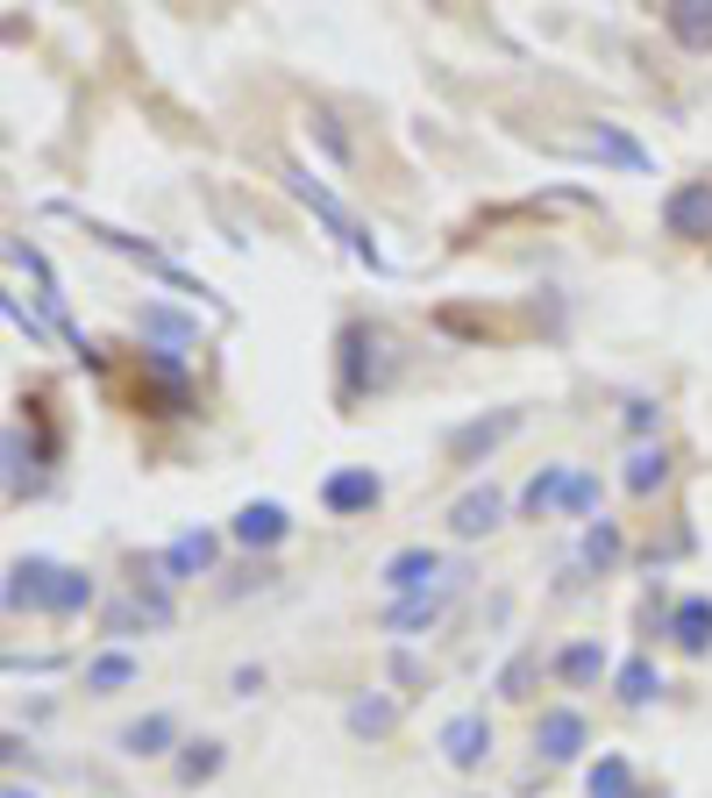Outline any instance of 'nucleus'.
Masks as SVG:
<instances>
[{
    "label": "nucleus",
    "instance_id": "obj_1",
    "mask_svg": "<svg viewBox=\"0 0 712 798\" xmlns=\"http://www.w3.org/2000/svg\"><path fill=\"white\" fill-rule=\"evenodd\" d=\"M8 606H51V613H79L86 599H94V584L79 578V570H57L43 564V556H22V564L8 570Z\"/></svg>",
    "mask_w": 712,
    "mask_h": 798
},
{
    "label": "nucleus",
    "instance_id": "obj_2",
    "mask_svg": "<svg viewBox=\"0 0 712 798\" xmlns=\"http://www.w3.org/2000/svg\"><path fill=\"white\" fill-rule=\"evenodd\" d=\"M435 578H457V570H449L435 549H399V556H385V570H377V584H385V592H399V599H420Z\"/></svg>",
    "mask_w": 712,
    "mask_h": 798
},
{
    "label": "nucleus",
    "instance_id": "obj_3",
    "mask_svg": "<svg viewBox=\"0 0 712 798\" xmlns=\"http://www.w3.org/2000/svg\"><path fill=\"white\" fill-rule=\"evenodd\" d=\"M342 350H350V393L392 379V342L377 336V328H350V336H342Z\"/></svg>",
    "mask_w": 712,
    "mask_h": 798
},
{
    "label": "nucleus",
    "instance_id": "obj_4",
    "mask_svg": "<svg viewBox=\"0 0 712 798\" xmlns=\"http://www.w3.org/2000/svg\"><path fill=\"white\" fill-rule=\"evenodd\" d=\"M662 229L670 236H712V186H677L670 193V207H662Z\"/></svg>",
    "mask_w": 712,
    "mask_h": 798
},
{
    "label": "nucleus",
    "instance_id": "obj_5",
    "mask_svg": "<svg viewBox=\"0 0 712 798\" xmlns=\"http://www.w3.org/2000/svg\"><path fill=\"white\" fill-rule=\"evenodd\" d=\"M484 748H492V728H484V713H457V720L442 728V756L457 763V770L484 763Z\"/></svg>",
    "mask_w": 712,
    "mask_h": 798
},
{
    "label": "nucleus",
    "instance_id": "obj_6",
    "mask_svg": "<svg viewBox=\"0 0 712 798\" xmlns=\"http://www.w3.org/2000/svg\"><path fill=\"white\" fill-rule=\"evenodd\" d=\"M535 748L549 763H570L584 748V720L578 713H563V706H556V713H541V728H535Z\"/></svg>",
    "mask_w": 712,
    "mask_h": 798
},
{
    "label": "nucleus",
    "instance_id": "obj_7",
    "mask_svg": "<svg viewBox=\"0 0 712 798\" xmlns=\"http://www.w3.org/2000/svg\"><path fill=\"white\" fill-rule=\"evenodd\" d=\"M570 150H584V157H613V164H627V172H648V150L634 143V135H620V129H584V135H570Z\"/></svg>",
    "mask_w": 712,
    "mask_h": 798
},
{
    "label": "nucleus",
    "instance_id": "obj_8",
    "mask_svg": "<svg viewBox=\"0 0 712 798\" xmlns=\"http://www.w3.org/2000/svg\"><path fill=\"white\" fill-rule=\"evenodd\" d=\"M499 514H506V500H499V492L484 485V492H463V500L449 506V528L471 542V535H484V528H499Z\"/></svg>",
    "mask_w": 712,
    "mask_h": 798
},
{
    "label": "nucleus",
    "instance_id": "obj_9",
    "mask_svg": "<svg viewBox=\"0 0 712 798\" xmlns=\"http://www.w3.org/2000/svg\"><path fill=\"white\" fill-rule=\"evenodd\" d=\"M442 606H449V592H420V599H399V606L385 613V627H392V635H420V627H435V621H442Z\"/></svg>",
    "mask_w": 712,
    "mask_h": 798
},
{
    "label": "nucleus",
    "instance_id": "obj_10",
    "mask_svg": "<svg viewBox=\"0 0 712 798\" xmlns=\"http://www.w3.org/2000/svg\"><path fill=\"white\" fill-rule=\"evenodd\" d=\"M336 514H357V506H377V478L371 471H336L328 478V492H321Z\"/></svg>",
    "mask_w": 712,
    "mask_h": 798
},
{
    "label": "nucleus",
    "instance_id": "obj_11",
    "mask_svg": "<svg viewBox=\"0 0 712 798\" xmlns=\"http://www.w3.org/2000/svg\"><path fill=\"white\" fill-rule=\"evenodd\" d=\"M285 535V506H242L235 514V542H250V549H271V542Z\"/></svg>",
    "mask_w": 712,
    "mask_h": 798
},
{
    "label": "nucleus",
    "instance_id": "obj_12",
    "mask_svg": "<svg viewBox=\"0 0 712 798\" xmlns=\"http://www.w3.org/2000/svg\"><path fill=\"white\" fill-rule=\"evenodd\" d=\"M670 635L684 642V649H705L712 642V599H684V606L670 613Z\"/></svg>",
    "mask_w": 712,
    "mask_h": 798
},
{
    "label": "nucleus",
    "instance_id": "obj_13",
    "mask_svg": "<svg viewBox=\"0 0 712 798\" xmlns=\"http://www.w3.org/2000/svg\"><path fill=\"white\" fill-rule=\"evenodd\" d=\"M513 428H521V414L506 406V414H492V420H471V428H463V435H457L449 449H457V457H478V449H492L499 435H513Z\"/></svg>",
    "mask_w": 712,
    "mask_h": 798
},
{
    "label": "nucleus",
    "instance_id": "obj_14",
    "mask_svg": "<svg viewBox=\"0 0 712 798\" xmlns=\"http://www.w3.org/2000/svg\"><path fill=\"white\" fill-rule=\"evenodd\" d=\"M670 29L691 43V51H705V43H712V0H677V8H670Z\"/></svg>",
    "mask_w": 712,
    "mask_h": 798
},
{
    "label": "nucleus",
    "instance_id": "obj_15",
    "mask_svg": "<svg viewBox=\"0 0 712 798\" xmlns=\"http://www.w3.org/2000/svg\"><path fill=\"white\" fill-rule=\"evenodd\" d=\"M172 720L164 713H150V720H135V728H121V748H129V756H164V742H172Z\"/></svg>",
    "mask_w": 712,
    "mask_h": 798
},
{
    "label": "nucleus",
    "instance_id": "obj_16",
    "mask_svg": "<svg viewBox=\"0 0 712 798\" xmlns=\"http://www.w3.org/2000/svg\"><path fill=\"white\" fill-rule=\"evenodd\" d=\"M521 500H527V514H549V506H563V500H570V471H563V463H556V471H541L535 485L521 492Z\"/></svg>",
    "mask_w": 712,
    "mask_h": 798
},
{
    "label": "nucleus",
    "instance_id": "obj_17",
    "mask_svg": "<svg viewBox=\"0 0 712 798\" xmlns=\"http://www.w3.org/2000/svg\"><path fill=\"white\" fill-rule=\"evenodd\" d=\"M662 478H670V457H662V449H634L627 457V492H656Z\"/></svg>",
    "mask_w": 712,
    "mask_h": 798
},
{
    "label": "nucleus",
    "instance_id": "obj_18",
    "mask_svg": "<svg viewBox=\"0 0 712 798\" xmlns=\"http://www.w3.org/2000/svg\"><path fill=\"white\" fill-rule=\"evenodd\" d=\"M207 564H215V535H178L157 570H207Z\"/></svg>",
    "mask_w": 712,
    "mask_h": 798
},
{
    "label": "nucleus",
    "instance_id": "obj_19",
    "mask_svg": "<svg viewBox=\"0 0 712 798\" xmlns=\"http://www.w3.org/2000/svg\"><path fill=\"white\" fill-rule=\"evenodd\" d=\"M662 691V677H656V664H648V656H634V664H620V699H656Z\"/></svg>",
    "mask_w": 712,
    "mask_h": 798
},
{
    "label": "nucleus",
    "instance_id": "obj_20",
    "mask_svg": "<svg viewBox=\"0 0 712 798\" xmlns=\"http://www.w3.org/2000/svg\"><path fill=\"white\" fill-rule=\"evenodd\" d=\"M392 720H399V706H392V699H357L350 706V728L357 734H392Z\"/></svg>",
    "mask_w": 712,
    "mask_h": 798
},
{
    "label": "nucleus",
    "instance_id": "obj_21",
    "mask_svg": "<svg viewBox=\"0 0 712 798\" xmlns=\"http://www.w3.org/2000/svg\"><path fill=\"white\" fill-rule=\"evenodd\" d=\"M86 685H94V691H121V685H135V656H100V664L94 670H86Z\"/></svg>",
    "mask_w": 712,
    "mask_h": 798
},
{
    "label": "nucleus",
    "instance_id": "obj_22",
    "mask_svg": "<svg viewBox=\"0 0 712 798\" xmlns=\"http://www.w3.org/2000/svg\"><path fill=\"white\" fill-rule=\"evenodd\" d=\"M634 791V777H627V763L620 756H605L599 770H592V798H627Z\"/></svg>",
    "mask_w": 712,
    "mask_h": 798
},
{
    "label": "nucleus",
    "instance_id": "obj_23",
    "mask_svg": "<svg viewBox=\"0 0 712 798\" xmlns=\"http://www.w3.org/2000/svg\"><path fill=\"white\" fill-rule=\"evenodd\" d=\"M599 664H605V656L592 649V642H578V649H563V664H556V670H563L570 685H592V677H599Z\"/></svg>",
    "mask_w": 712,
    "mask_h": 798
},
{
    "label": "nucleus",
    "instance_id": "obj_24",
    "mask_svg": "<svg viewBox=\"0 0 712 798\" xmlns=\"http://www.w3.org/2000/svg\"><path fill=\"white\" fill-rule=\"evenodd\" d=\"M143 328H150V336H164V342H186V336H193V328L178 321V314H157V307L143 314Z\"/></svg>",
    "mask_w": 712,
    "mask_h": 798
},
{
    "label": "nucleus",
    "instance_id": "obj_25",
    "mask_svg": "<svg viewBox=\"0 0 712 798\" xmlns=\"http://www.w3.org/2000/svg\"><path fill=\"white\" fill-rule=\"evenodd\" d=\"M584 556H592V564H613V556H620V535L613 528H592V535H584Z\"/></svg>",
    "mask_w": 712,
    "mask_h": 798
},
{
    "label": "nucleus",
    "instance_id": "obj_26",
    "mask_svg": "<svg viewBox=\"0 0 712 798\" xmlns=\"http://www.w3.org/2000/svg\"><path fill=\"white\" fill-rule=\"evenodd\" d=\"M592 500H599V485H592V478H584V471H570V500H563V506H570V514H584V506H592Z\"/></svg>",
    "mask_w": 712,
    "mask_h": 798
},
{
    "label": "nucleus",
    "instance_id": "obj_27",
    "mask_svg": "<svg viewBox=\"0 0 712 798\" xmlns=\"http://www.w3.org/2000/svg\"><path fill=\"white\" fill-rule=\"evenodd\" d=\"M215 763H221V748H215V742H200V748H193V756H186V777H207V770H215Z\"/></svg>",
    "mask_w": 712,
    "mask_h": 798
},
{
    "label": "nucleus",
    "instance_id": "obj_28",
    "mask_svg": "<svg viewBox=\"0 0 712 798\" xmlns=\"http://www.w3.org/2000/svg\"><path fill=\"white\" fill-rule=\"evenodd\" d=\"M314 129H321V143H328V150H336V157H350V143H342V129H336V122H328V114H314Z\"/></svg>",
    "mask_w": 712,
    "mask_h": 798
},
{
    "label": "nucleus",
    "instance_id": "obj_29",
    "mask_svg": "<svg viewBox=\"0 0 712 798\" xmlns=\"http://www.w3.org/2000/svg\"><path fill=\"white\" fill-rule=\"evenodd\" d=\"M8 798H36V791H22V785H8Z\"/></svg>",
    "mask_w": 712,
    "mask_h": 798
}]
</instances>
